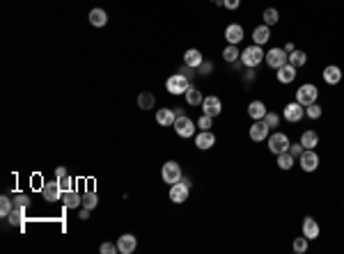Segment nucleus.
<instances>
[{
    "label": "nucleus",
    "mask_w": 344,
    "mask_h": 254,
    "mask_svg": "<svg viewBox=\"0 0 344 254\" xmlns=\"http://www.w3.org/2000/svg\"><path fill=\"white\" fill-rule=\"evenodd\" d=\"M321 76H324L326 85H340V83H342V69H340L338 64H328Z\"/></svg>",
    "instance_id": "17"
},
{
    "label": "nucleus",
    "mask_w": 344,
    "mask_h": 254,
    "mask_svg": "<svg viewBox=\"0 0 344 254\" xmlns=\"http://www.w3.org/2000/svg\"><path fill=\"white\" fill-rule=\"evenodd\" d=\"M205 62V57H202V53H200L198 48H188L184 53V64L191 69H200V64Z\"/></svg>",
    "instance_id": "20"
},
{
    "label": "nucleus",
    "mask_w": 344,
    "mask_h": 254,
    "mask_svg": "<svg viewBox=\"0 0 344 254\" xmlns=\"http://www.w3.org/2000/svg\"><path fill=\"white\" fill-rule=\"evenodd\" d=\"M60 181V186H62V193H69V190H73V179L67 174V176H62V179H58Z\"/></svg>",
    "instance_id": "40"
},
{
    "label": "nucleus",
    "mask_w": 344,
    "mask_h": 254,
    "mask_svg": "<svg viewBox=\"0 0 344 254\" xmlns=\"http://www.w3.org/2000/svg\"><path fill=\"white\" fill-rule=\"evenodd\" d=\"M188 193H191V179L181 176V181L170 186V201L172 204H184L188 199Z\"/></svg>",
    "instance_id": "2"
},
{
    "label": "nucleus",
    "mask_w": 344,
    "mask_h": 254,
    "mask_svg": "<svg viewBox=\"0 0 344 254\" xmlns=\"http://www.w3.org/2000/svg\"><path fill=\"white\" fill-rule=\"evenodd\" d=\"M220 5L225 7V9H230V12H234V9H239V5H241V0H223Z\"/></svg>",
    "instance_id": "44"
},
{
    "label": "nucleus",
    "mask_w": 344,
    "mask_h": 254,
    "mask_svg": "<svg viewBox=\"0 0 344 254\" xmlns=\"http://www.w3.org/2000/svg\"><path fill=\"white\" fill-rule=\"evenodd\" d=\"M264 124L269 128H275L280 124V114H275V113H266L264 114Z\"/></svg>",
    "instance_id": "39"
},
{
    "label": "nucleus",
    "mask_w": 344,
    "mask_h": 254,
    "mask_svg": "<svg viewBox=\"0 0 344 254\" xmlns=\"http://www.w3.org/2000/svg\"><path fill=\"white\" fill-rule=\"evenodd\" d=\"M90 23H92L94 28H103L108 23V14L106 9H101V7H97V9H92L90 12Z\"/></svg>",
    "instance_id": "26"
},
{
    "label": "nucleus",
    "mask_w": 344,
    "mask_h": 254,
    "mask_svg": "<svg viewBox=\"0 0 344 254\" xmlns=\"http://www.w3.org/2000/svg\"><path fill=\"white\" fill-rule=\"evenodd\" d=\"M269 113L264 106V101H250L248 103V114H250V119L259 121V119H264V114Z\"/></svg>",
    "instance_id": "22"
},
{
    "label": "nucleus",
    "mask_w": 344,
    "mask_h": 254,
    "mask_svg": "<svg viewBox=\"0 0 344 254\" xmlns=\"http://www.w3.org/2000/svg\"><path fill=\"white\" fill-rule=\"evenodd\" d=\"M319 234H321V229H319L317 220L308 215V218L303 220V236L308 238V241H314V238H319Z\"/></svg>",
    "instance_id": "18"
},
{
    "label": "nucleus",
    "mask_w": 344,
    "mask_h": 254,
    "mask_svg": "<svg viewBox=\"0 0 344 254\" xmlns=\"http://www.w3.org/2000/svg\"><path fill=\"white\" fill-rule=\"evenodd\" d=\"M97 204H99V197H97V193H92V190H90V193L83 195V206H85V208H90V211H92V208H97Z\"/></svg>",
    "instance_id": "36"
},
{
    "label": "nucleus",
    "mask_w": 344,
    "mask_h": 254,
    "mask_svg": "<svg viewBox=\"0 0 344 254\" xmlns=\"http://www.w3.org/2000/svg\"><path fill=\"white\" fill-rule=\"evenodd\" d=\"M99 252L101 254H115V252H119V250H117V245H113V243H103V245L99 248Z\"/></svg>",
    "instance_id": "41"
},
{
    "label": "nucleus",
    "mask_w": 344,
    "mask_h": 254,
    "mask_svg": "<svg viewBox=\"0 0 344 254\" xmlns=\"http://www.w3.org/2000/svg\"><path fill=\"white\" fill-rule=\"evenodd\" d=\"M308 245H310V241H308L305 236L294 238V243H291V248H294V252H296V254H305V252H308Z\"/></svg>",
    "instance_id": "35"
},
{
    "label": "nucleus",
    "mask_w": 344,
    "mask_h": 254,
    "mask_svg": "<svg viewBox=\"0 0 344 254\" xmlns=\"http://www.w3.org/2000/svg\"><path fill=\"white\" fill-rule=\"evenodd\" d=\"M181 165H179L177 161H168L166 165H163V169H161V179L166 181V183H177V181H181Z\"/></svg>",
    "instance_id": "6"
},
{
    "label": "nucleus",
    "mask_w": 344,
    "mask_h": 254,
    "mask_svg": "<svg viewBox=\"0 0 344 254\" xmlns=\"http://www.w3.org/2000/svg\"><path fill=\"white\" fill-rule=\"evenodd\" d=\"M264 62H266V64H269L271 69H280L282 64H287V62H289V55L285 53V48L275 46V48H271V51L264 55Z\"/></svg>",
    "instance_id": "7"
},
{
    "label": "nucleus",
    "mask_w": 344,
    "mask_h": 254,
    "mask_svg": "<svg viewBox=\"0 0 344 254\" xmlns=\"http://www.w3.org/2000/svg\"><path fill=\"white\" fill-rule=\"evenodd\" d=\"M282 48H285V53H287V55H289V53H294V51H296V46H294V44H291V41H287V44H285V46H282Z\"/></svg>",
    "instance_id": "47"
},
{
    "label": "nucleus",
    "mask_w": 344,
    "mask_h": 254,
    "mask_svg": "<svg viewBox=\"0 0 344 254\" xmlns=\"http://www.w3.org/2000/svg\"><path fill=\"white\" fill-rule=\"evenodd\" d=\"M154 103H156V99H154L152 92H142L138 96V108H140V110H152Z\"/></svg>",
    "instance_id": "32"
},
{
    "label": "nucleus",
    "mask_w": 344,
    "mask_h": 254,
    "mask_svg": "<svg viewBox=\"0 0 344 254\" xmlns=\"http://www.w3.org/2000/svg\"><path fill=\"white\" fill-rule=\"evenodd\" d=\"M78 218H80V220H90V208H85V206L80 208V213H78Z\"/></svg>",
    "instance_id": "46"
},
{
    "label": "nucleus",
    "mask_w": 344,
    "mask_h": 254,
    "mask_svg": "<svg viewBox=\"0 0 344 254\" xmlns=\"http://www.w3.org/2000/svg\"><path fill=\"white\" fill-rule=\"evenodd\" d=\"M12 211H14V201L9 199L7 195H2V197H0V215H2V218H9Z\"/></svg>",
    "instance_id": "34"
},
{
    "label": "nucleus",
    "mask_w": 344,
    "mask_h": 254,
    "mask_svg": "<svg viewBox=\"0 0 344 254\" xmlns=\"http://www.w3.org/2000/svg\"><path fill=\"white\" fill-rule=\"evenodd\" d=\"M7 220L12 222V225H19V227H23V220H26V206L14 204V211L9 213V218H7Z\"/></svg>",
    "instance_id": "28"
},
{
    "label": "nucleus",
    "mask_w": 344,
    "mask_h": 254,
    "mask_svg": "<svg viewBox=\"0 0 344 254\" xmlns=\"http://www.w3.org/2000/svg\"><path fill=\"white\" fill-rule=\"evenodd\" d=\"M174 133L179 135V138H184V140H188V138H195V131H198V124L191 119V117H177L174 119Z\"/></svg>",
    "instance_id": "3"
},
{
    "label": "nucleus",
    "mask_w": 344,
    "mask_h": 254,
    "mask_svg": "<svg viewBox=\"0 0 344 254\" xmlns=\"http://www.w3.org/2000/svg\"><path fill=\"white\" fill-rule=\"evenodd\" d=\"M282 117H285L287 121H291V124H296V121H301L305 117V106H301L298 101H294V103H287Z\"/></svg>",
    "instance_id": "12"
},
{
    "label": "nucleus",
    "mask_w": 344,
    "mask_h": 254,
    "mask_svg": "<svg viewBox=\"0 0 344 254\" xmlns=\"http://www.w3.org/2000/svg\"><path fill=\"white\" fill-rule=\"evenodd\" d=\"M14 204H21V206H28V197H26V195H14Z\"/></svg>",
    "instance_id": "45"
},
{
    "label": "nucleus",
    "mask_w": 344,
    "mask_h": 254,
    "mask_svg": "<svg viewBox=\"0 0 344 254\" xmlns=\"http://www.w3.org/2000/svg\"><path fill=\"white\" fill-rule=\"evenodd\" d=\"M275 158H278V161H275V163H278V168H280V169H285V172L294 168V163H296V158H294L289 151H282V154H278Z\"/></svg>",
    "instance_id": "30"
},
{
    "label": "nucleus",
    "mask_w": 344,
    "mask_h": 254,
    "mask_svg": "<svg viewBox=\"0 0 344 254\" xmlns=\"http://www.w3.org/2000/svg\"><path fill=\"white\" fill-rule=\"evenodd\" d=\"M174 114H177V117H184L186 110H184V108H174Z\"/></svg>",
    "instance_id": "50"
},
{
    "label": "nucleus",
    "mask_w": 344,
    "mask_h": 254,
    "mask_svg": "<svg viewBox=\"0 0 344 254\" xmlns=\"http://www.w3.org/2000/svg\"><path fill=\"white\" fill-rule=\"evenodd\" d=\"M213 71V64L211 62H202V64H200V69H198V74L200 76H209Z\"/></svg>",
    "instance_id": "42"
},
{
    "label": "nucleus",
    "mask_w": 344,
    "mask_h": 254,
    "mask_svg": "<svg viewBox=\"0 0 344 254\" xmlns=\"http://www.w3.org/2000/svg\"><path fill=\"white\" fill-rule=\"evenodd\" d=\"M191 87V81L186 78L181 71L179 74H172L170 78L166 81V89L172 94V96H179V94H186V89Z\"/></svg>",
    "instance_id": "4"
},
{
    "label": "nucleus",
    "mask_w": 344,
    "mask_h": 254,
    "mask_svg": "<svg viewBox=\"0 0 344 254\" xmlns=\"http://www.w3.org/2000/svg\"><path fill=\"white\" fill-rule=\"evenodd\" d=\"M184 96H186V103H188V106H202V101H205V94L200 92L195 85L188 87Z\"/></svg>",
    "instance_id": "24"
},
{
    "label": "nucleus",
    "mask_w": 344,
    "mask_h": 254,
    "mask_svg": "<svg viewBox=\"0 0 344 254\" xmlns=\"http://www.w3.org/2000/svg\"><path fill=\"white\" fill-rule=\"evenodd\" d=\"M195 147L200 149V151H209L211 147H216V135L211 133V131H200V133H195Z\"/></svg>",
    "instance_id": "13"
},
{
    "label": "nucleus",
    "mask_w": 344,
    "mask_h": 254,
    "mask_svg": "<svg viewBox=\"0 0 344 254\" xmlns=\"http://www.w3.org/2000/svg\"><path fill=\"white\" fill-rule=\"evenodd\" d=\"M62 204L67 208H78V206H83V197L76 190H69V193H62Z\"/></svg>",
    "instance_id": "25"
},
{
    "label": "nucleus",
    "mask_w": 344,
    "mask_h": 254,
    "mask_svg": "<svg viewBox=\"0 0 344 254\" xmlns=\"http://www.w3.org/2000/svg\"><path fill=\"white\" fill-rule=\"evenodd\" d=\"M289 138H287L285 133H273L271 138H269V151L271 154H282V151H289Z\"/></svg>",
    "instance_id": "9"
},
{
    "label": "nucleus",
    "mask_w": 344,
    "mask_h": 254,
    "mask_svg": "<svg viewBox=\"0 0 344 254\" xmlns=\"http://www.w3.org/2000/svg\"><path fill=\"white\" fill-rule=\"evenodd\" d=\"M289 64H294L296 69L305 67V64H308V53H303V51H294V53H289Z\"/></svg>",
    "instance_id": "33"
},
{
    "label": "nucleus",
    "mask_w": 344,
    "mask_h": 254,
    "mask_svg": "<svg viewBox=\"0 0 344 254\" xmlns=\"http://www.w3.org/2000/svg\"><path fill=\"white\" fill-rule=\"evenodd\" d=\"M264 51H262V46L259 44H250L248 48H243L241 51V62H243L245 69H255L259 67L262 62H264Z\"/></svg>",
    "instance_id": "1"
},
{
    "label": "nucleus",
    "mask_w": 344,
    "mask_h": 254,
    "mask_svg": "<svg viewBox=\"0 0 344 254\" xmlns=\"http://www.w3.org/2000/svg\"><path fill=\"white\" fill-rule=\"evenodd\" d=\"M225 39L227 44H237L243 39V26H239V23H230V26L225 28Z\"/></svg>",
    "instance_id": "19"
},
{
    "label": "nucleus",
    "mask_w": 344,
    "mask_h": 254,
    "mask_svg": "<svg viewBox=\"0 0 344 254\" xmlns=\"http://www.w3.org/2000/svg\"><path fill=\"white\" fill-rule=\"evenodd\" d=\"M262 19H264V26L271 28V26H275V23L280 21V12L275 9V7H266L264 14H262Z\"/></svg>",
    "instance_id": "31"
},
{
    "label": "nucleus",
    "mask_w": 344,
    "mask_h": 254,
    "mask_svg": "<svg viewBox=\"0 0 344 254\" xmlns=\"http://www.w3.org/2000/svg\"><path fill=\"white\" fill-rule=\"evenodd\" d=\"M67 174H69V172H67L65 168H58V169H55V179H62V176H67Z\"/></svg>",
    "instance_id": "48"
},
{
    "label": "nucleus",
    "mask_w": 344,
    "mask_h": 254,
    "mask_svg": "<svg viewBox=\"0 0 344 254\" xmlns=\"http://www.w3.org/2000/svg\"><path fill=\"white\" fill-rule=\"evenodd\" d=\"M305 149H303V144L298 142V144H289V154L294 156V158H301V154H303Z\"/></svg>",
    "instance_id": "43"
},
{
    "label": "nucleus",
    "mask_w": 344,
    "mask_h": 254,
    "mask_svg": "<svg viewBox=\"0 0 344 254\" xmlns=\"http://www.w3.org/2000/svg\"><path fill=\"white\" fill-rule=\"evenodd\" d=\"M174 119H177L174 108H161V110H156V124H161V126H172Z\"/></svg>",
    "instance_id": "21"
},
{
    "label": "nucleus",
    "mask_w": 344,
    "mask_h": 254,
    "mask_svg": "<svg viewBox=\"0 0 344 254\" xmlns=\"http://www.w3.org/2000/svg\"><path fill=\"white\" fill-rule=\"evenodd\" d=\"M136 248H138V241H136V236L133 234H124L117 238V250L119 254H131L136 252Z\"/></svg>",
    "instance_id": "16"
},
{
    "label": "nucleus",
    "mask_w": 344,
    "mask_h": 254,
    "mask_svg": "<svg viewBox=\"0 0 344 254\" xmlns=\"http://www.w3.org/2000/svg\"><path fill=\"white\" fill-rule=\"evenodd\" d=\"M41 197L46 201H60L62 199V186H60V181H46L44 186H41Z\"/></svg>",
    "instance_id": "10"
},
{
    "label": "nucleus",
    "mask_w": 344,
    "mask_h": 254,
    "mask_svg": "<svg viewBox=\"0 0 344 254\" xmlns=\"http://www.w3.org/2000/svg\"><path fill=\"white\" fill-rule=\"evenodd\" d=\"M198 126L202 128V131H211V126H213V117H209V114L202 113V117L198 119Z\"/></svg>",
    "instance_id": "38"
},
{
    "label": "nucleus",
    "mask_w": 344,
    "mask_h": 254,
    "mask_svg": "<svg viewBox=\"0 0 344 254\" xmlns=\"http://www.w3.org/2000/svg\"><path fill=\"white\" fill-rule=\"evenodd\" d=\"M298 163H301V169L303 172H314V169L319 168V156L314 149H305L303 154H301V158H298Z\"/></svg>",
    "instance_id": "11"
},
{
    "label": "nucleus",
    "mask_w": 344,
    "mask_h": 254,
    "mask_svg": "<svg viewBox=\"0 0 344 254\" xmlns=\"http://www.w3.org/2000/svg\"><path fill=\"white\" fill-rule=\"evenodd\" d=\"M305 114H308V119H319V117L324 114V110H321L319 103H310V106L305 108Z\"/></svg>",
    "instance_id": "37"
},
{
    "label": "nucleus",
    "mask_w": 344,
    "mask_h": 254,
    "mask_svg": "<svg viewBox=\"0 0 344 254\" xmlns=\"http://www.w3.org/2000/svg\"><path fill=\"white\" fill-rule=\"evenodd\" d=\"M275 71H278V74H275V76H278V83H282V85H289V83H294V81H296V71H298V69L296 67H294V64H289V62H287V64H282V67H280V69H275Z\"/></svg>",
    "instance_id": "15"
},
{
    "label": "nucleus",
    "mask_w": 344,
    "mask_h": 254,
    "mask_svg": "<svg viewBox=\"0 0 344 254\" xmlns=\"http://www.w3.org/2000/svg\"><path fill=\"white\" fill-rule=\"evenodd\" d=\"M252 78H255V69H248L243 76V81H252Z\"/></svg>",
    "instance_id": "49"
},
{
    "label": "nucleus",
    "mask_w": 344,
    "mask_h": 254,
    "mask_svg": "<svg viewBox=\"0 0 344 254\" xmlns=\"http://www.w3.org/2000/svg\"><path fill=\"white\" fill-rule=\"evenodd\" d=\"M200 108H202V113L205 114H209V117L216 119V117L223 113V101H220L216 94H209V96H205V101H202V106Z\"/></svg>",
    "instance_id": "8"
},
{
    "label": "nucleus",
    "mask_w": 344,
    "mask_h": 254,
    "mask_svg": "<svg viewBox=\"0 0 344 254\" xmlns=\"http://www.w3.org/2000/svg\"><path fill=\"white\" fill-rule=\"evenodd\" d=\"M269 39H271V28H269V26H264V23H262V26H257L255 30H252V41H255V44L264 46Z\"/></svg>",
    "instance_id": "23"
},
{
    "label": "nucleus",
    "mask_w": 344,
    "mask_h": 254,
    "mask_svg": "<svg viewBox=\"0 0 344 254\" xmlns=\"http://www.w3.org/2000/svg\"><path fill=\"white\" fill-rule=\"evenodd\" d=\"M301 144H303V149H314L319 144V135L314 133V131H303V135H301Z\"/></svg>",
    "instance_id": "29"
},
{
    "label": "nucleus",
    "mask_w": 344,
    "mask_h": 254,
    "mask_svg": "<svg viewBox=\"0 0 344 254\" xmlns=\"http://www.w3.org/2000/svg\"><path fill=\"white\" fill-rule=\"evenodd\" d=\"M211 2H218V5H220V2H223V0H211Z\"/></svg>",
    "instance_id": "51"
},
{
    "label": "nucleus",
    "mask_w": 344,
    "mask_h": 254,
    "mask_svg": "<svg viewBox=\"0 0 344 254\" xmlns=\"http://www.w3.org/2000/svg\"><path fill=\"white\" fill-rule=\"evenodd\" d=\"M248 135H250V140H252V142H264V140H269V126L264 124V119L255 121V124L250 126V131H248Z\"/></svg>",
    "instance_id": "14"
},
{
    "label": "nucleus",
    "mask_w": 344,
    "mask_h": 254,
    "mask_svg": "<svg viewBox=\"0 0 344 254\" xmlns=\"http://www.w3.org/2000/svg\"><path fill=\"white\" fill-rule=\"evenodd\" d=\"M319 99V89L317 85H312V83H305V85H301L296 89V101L301 103V106H310V103H317Z\"/></svg>",
    "instance_id": "5"
},
{
    "label": "nucleus",
    "mask_w": 344,
    "mask_h": 254,
    "mask_svg": "<svg viewBox=\"0 0 344 254\" xmlns=\"http://www.w3.org/2000/svg\"><path fill=\"white\" fill-rule=\"evenodd\" d=\"M223 60H225L227 64H234L237 60H241V51L237 48V44H227L225 51H223Z\"/></svg>",
    "instance_id": "27"
}]
</instances>
